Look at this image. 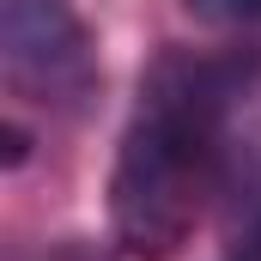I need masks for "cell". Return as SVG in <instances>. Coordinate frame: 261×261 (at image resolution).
I'll use <instances>...</instances> for the list:
<instances>
[{
  "label": "cell",
  "mask_w": 261,
  "mask_h": 261,
  "mask_svg": "<svg viewBox=\"0 0 261 261\" xmlns=\"http://www.w3.org/2000/svg\"><path fill=\"white\" fill-rule=\"evenodd\" d=\"M261 85V49H164L140 73V97L110 170V225L134 255L189 237L225 170L237 103Z\"/></svg>",
  "instance_id": "obj_1"
},
{
  "label": "cell",
  "mask_w": 261,
  "mask_h": 261,
  "mask_svg": "<svg viewBox=\"0 0 261 261\" xmlns=\"http://www.w3.org/2000/svg\"><path fill=\"white\" fill-rule=\"evenodd\" d=\"M6 85L43 110H85L97 91V43L73 0H0Z\"/></svg>",
  "instance_id": "obj_2"
},
{
  "label": "cell",
  "mask_w": 261,
  "mask_h": 261,
  "mask_svg": "<svg viewBox=\"0 0 261 261\" xmlns=\"http://www.w3.org/2000/svg\"><path fill=\"white\" fill-rule=\"evenodd\" d=\"M182 6L213 24H261V0H182Z\"/></svg>",
  "instance_id": "obj_3"
},
{
  "label": "cell",
  "mask_w": 261,
  "mask_h": 261,
  "mask_svg": "<svg viewBox=\"0 0 261 261\" xmlns=\"http://www.w3.org/2000/svg\"><path fill=\"white\" fill-rule=\"evenodd\" d=\"M6 261H110L103 249H91L85 237H67V243H37V249H12Z\"/></svg>",
  "instance_id": "obj_4"
},
{
  "label": "cell",
  "mask_w": 261,
  "mask_h": 261,
  "mask_svg": "<svg viewBox=\"0 0 261 261\" xmlns=\"http://www.w3.org/2000/svg\"><path fill=\"white\" fill-rule=\"evenodd\" d=\"M219 261H261V206H255V219L225 243V255H219Z\"/></svg>",
  "instance_id": "obj_5"
}]
</instances>
